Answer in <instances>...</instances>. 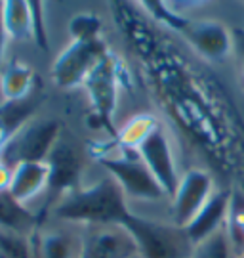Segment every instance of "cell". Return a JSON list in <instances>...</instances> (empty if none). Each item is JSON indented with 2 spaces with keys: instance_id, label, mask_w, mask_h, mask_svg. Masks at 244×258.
Listing matches in <instances>:
<instances>
[{
  "instance_id": "obj_19",
  "label": "cell",
  "mask_w": 244,
  "mask_h": 258,
  "mask_svg": "<svg viewBox=\"0 0 244 258\" xmlns=\"http://www.w3.org/2000/svg\"><path fill=\"white\" fill-rule=\"evenodd\" d=\"M191 258H235L233 237L227 230V226L216 231L214 235H210L208 239L195 245Z\"/></svg>"
},
{
  "instance_id": "obj_25",
  "label": "cell",
  "mask_w": 244,
  "mask_h": 258,
  "mask_svg": "<svg viewBox=\"0 0 244 258\" xmlns=\"http://www.w3.org/2000/svg\"><path fill=\"white\" fill-rule=\"evenodd\" d=\"M8 138H10V132H8V128H6V124L2 122V119H0V151H2L4 146H6Z\"/></svg>"
},
{
  "instance_id": "obj_22",
  "label": "cell",
  "mask_w": 244,
  "mask_h": 258,
  "mask_svg": "<svg viewBox=\"0 0 244 258\" xmlns=\"http://www.w3.org/2000/svg\"><path fill=\"white\" fill-rule=\"evenodd\" d=\"M29 10H31V33L35 44L42 52H48V33H46L44 23V4L38 0H29Z\"/></svg>"
},
{
  "instance_id": "obj_12",
  "label": "cell",
  "mask_w": 244,
  "mask_h": 258,
  "mask_svg": "<svg viewBox=\"0 0 244 258\" xmlns=\"http://www.w3.org/2000/svg\"><path fill=\"white\" fill-rule=\"evenodd\" d=\"M231 211V191L229 189H216L200 212L193 218L189 226L185 228V235L191 241V245H199L200 241L208 239L216 231L227 226Z\"/></svg>"
},
{
  "instance_id": "obj_24",
  "label": "cell",
  "mask_w": 244,
  "mask_h": 258,
  "mask_svg": "<svg viewBox=\"0 0 244 258\" xmlns=\"http://www.w3.org/2000/svg\"><path fill=\"white\" fill-rule=\"evenodd\" d=\"M0 8H2V2H0ZM6 40H8V35H6V31H4V25H2V12H0V59H2V55H4Z\"/></svg>"
},
{
  "instance_id": "obj_18",
  "label": "cell",
  "mask_w": 244,
  "mask_h": 258,
  "mask_svg": "<svg viewBox=\"0 0 244 258\" xmlns=\"http://www.w3.org/2000/svg\"><path fill=\"white\" fill-rule=\"evenodd\" d=\"M33 249L38 258H76L78 247L74 245L71 235L65 231H46L31 235Z\"/></svg>"
},
{
  "instance_id": "obj_23",
  "label": "cell",
  "mask_w": 244,
  "mask_h": 258,
  "mask_svg": "<svg viewBox=\"0 0 244 258\" xmlns=\"http://www.w3.org/2000/svg\"><path fill=\"white\" fill-rule=\"evenodd\" d=\"M10 182H12V166L0 165V191L8 189Z\"/></svg>"
},
{
  "instance_id": "obj_3",
  "label": "cell",
  "mask_w": 244,
  "mask_h": 258,
  "mask_svg": "<svg viewBox=\"0 0 244 258\" xmlns=\"http://www.w3.org/2000/svg\"><path fill=\"white\" fill-rule=\"evenodd\" d=\"M61 124L55 119H35L25 122L8 138L2 148L4 165L16 166L25 161H48L54 151L55 144L59 142Z\"/></svg>"
},
{
  "instance_id": "obj_21",
  "label": "cell",
  "mask_w": 244,
  "mask_h": 258,
  "mask_svg": "<svg viewBox=\"0 0 244 258\" xmlns=\"http://www.w3.org/2000/svg\"><path fill=\"white\" fill-rule=\"evenodd\" d=\"M0 254L4 258H33L31 235L0 230Z\"/></svg>"
},
{
  "instance_id": "obj_16",
  "label": "cell",
  "mask_w": 244,
  "mask_h": 258,
  "mask_svg": "<svg viewBox=\"0 0 244 258\" xmlns=\"http://www.w3.org/2000/svg\"><path fill=\"white\" fill-rule=\"evenodd\" d=\"M160 122L151 113H139L134 115L126 124L117 132V146L126 155H137V149L145 140L153 134Z\"/></svg>"
},
{
  "instance_id": "obj_9",
  "label": "cell",
  "mask_w": 244,
  "mask_h": 258,
  "mask_svg": "<svg viewBox=\"0 0 244 258\" xmlns=\"http://www.w3.org/2000/svg\"><path fill=\"white\" fill-rule=\"evenodd\" d=\"M136 254V243L124 228L92 226L86 228L76 258H132Z\"/></svg>"
},
{
  "instance_id": "obj_6",
  "label": "cell",
  "mask_w": 244,
  "mask_h": 258,
  "mask_svg": "<svg viewBox=\"0 0 244 258\" xmlns=\"http://www.w3.org/2000/svg\"><path fill=\"white\" fill-rule=\"evenodd\" d=\"M137 155L141 159V163L149 168V172L154 176V180L160 184L164 194L168 197H174L181 176L178 172L172 140L162 124H158L153 134L139 146Z\"/></svg>"
},
{
  "instance_id": "obj_15",
  "label": "cell",
  "mask_w": 244,
  "mask_h": 258,
  "mask_svg": "<svg viewBox=\"0 0 244 258\" xmlns=\"http://www.w3.org/2000/svg\"><path fill=\"white\" fill-rule=\"evenodd\" d=\"M35 86V71L27 63L12 61L0 75V94L6 103L21 102L31 96Z\"/></svg>"
},
{
  "instance_id": "obj_1",
  "label": "cell",
  "mask_w": 244,
  "mask_h": 258,
  "mask_svg": "<svg viewBox=\"0 0 244 258\" xmlns=\"http://www.w3.org/2000/svg\"><path fill=\"white\" fill-rule=\"evenodd\" d=\"M126 195L118 184L107 176L92 185L76 187L74 191L61 197L54 209V216L59 220L92 226H124L130 218Z\"/></svg>"
},
{
  "instance_id": "obj_5",
  "label": "cell",
  "mask_w": 244,
  "mask_h": 258,
  "mask_svg": "<svg viewBox=\"0 0 244 258\" xmlns=\"http://www.w3.org/2000/svg\"><path fill=\"white\" fill-rule=\"evenodd\" d=\"M98 161L117 182L122 194L126 195V199L160 201L168 197L160 184L154 180V176L149 172V168L141 163L139 155L122 153L120 157H101Z\"/></svg>"
},
{
  "instance_id": "obj_28",
  "label": "cell",
  "mask_w": 244,
  "mask_h": 258,
  "mask_svg": "<svg viewBox=\"0 0 244 258\" xmlns=\"http://www.w3.org/2000/svg\"><path fill=\"white\" fill-rule=\"evenodd\" d=\"M0 258H4V256H2V254H0Z\"/></svg>"
},
{
  "instance_id": "obj_20",
  "label": "cell",
  "mask_w": 244,
  "mask_h": 258,
  "mask_svg": "<svg viewBox=\"0 0 244 258\" xmlns=\"http://www.w3.org/2000/svg\"><path fill=\"white\" fill-rule=\"evenodd\" d=\"M101 31V19L94 16L90 12L84 14H76L69 23V33H71L72 40L76 42H90V40H98Z\"/></svg>"
},
{
  "instance_id": "obj_26",
  "label": "cell",
  "mask_w": 244,
  "mask_h": 258,
  "mask_svg": "<svg viewBox=\"0 0 244 258\" xmlns=\"http://www.w3.org/2000/svg\"><path fill=\"white\" fill-rule=\"evenodd\" d=\"M31 245H33V243H31ZM33 258H38V254L35 252V249H33Z\"/></svg>"
},
{
  "instance_id": "obj_13",
  "label": "cell",
  "mask_w": 244,
  "mask_h": 258,
  "mask_svg": "<svg viewBox=\"0 0 244 258\" xmlns=\"http://www.w3.org/2000/svg\"><path fill=\"white\" fill-rule=\"evenodd\" d=\"M50 185V166L46 161H25L12 166V182L8 191L19 203L27 205L40 194L48 191Z\"/></svg>"
},
{
  "instance_id": "obj_27",
  "label": "cell",
  "mask_w": 244,
  "mask_h": 258,
  "mask_svg": "<svg viewBox=\"0 0 244 258\" xmlns=\"http://www.w3.org/2000/svg\"><path fill=\"white\" fill-rule=\"evenodd\" d=\"M242 86H244V63H242Z\"/></svg>"
},
{
  "instance_id": "obj_17",
  "label": "cell",
  "mask_w": 244,
  "mask_h": 258,
  "mask_svg": "<svg viewBox=\"0 0 244 258\" xmlns=\"http://www.w3.org/2000/svg\"><path fill=\"white\" fill-rule=\"evenodd\" d=\"M0 12H2V25H4L8 38L12 40L33 38L29 0H6L2 2Z\"/></svg>"
},
{
  "instance_id": "obj_8",
  "label": "cell",
  "mask_w": 244,
  "mask_h": 258,
  "mask_svg": "<svg viewBox=\"0 0 244 258\" xmlns=\"http://www.w3.org/2000/svg\"><path fill=\"white\" fill-rule=\"evenodd\" d=\"M118 71L117 61L113 54H109L101 61L92 75L86 79V90L90 96V103L94 107L96 117L100 119V124H103L109 130L113 138H117V130L113 128V111L117 103V88H118Z\"/></svg>"
},
{
  "instance_id": "obj_14",
  "label": "cell",
  "mask_w": 244,
  "mask_h": 258,
  "mask_svg": "<svg viewBox=\"0 0 244 258\" xmlns=\"http://www.w3.org/2000/svg\"><path fill=\"white\" fill-rule=\"evenodd\" d=\"M36 228V216L27 209V205L19 203L8 189L0 191V230L33 235Z\"/></svg>"
},
{
  "instance_id": "obj_4",
  "label": "cell",
  "mask_w": 244,
  "mask_h": 258,
  "mask_svg": "<svg viewBox=\"0 0 244 258\" xmlns=\"http://www.w3.org/2000/svg\"><path fill=\"white\" fill-rule=\"evenodd\" d=\"M109 54L107 44L101 38L90 42L72 40L52 65V81L61 88L80 86Z\"/></svg>"
},
{
  "instance_id": "obj_2",
  "label": "cell",
  "mask_w": 244,
  "mask_h": 258,
  "mask_svg": "<svg viewBox=\"0 0 244 258\" xmlns=\"http://www.w3.org/2000/svg\"><path fill=\"white\" fill-rule=\"evenodd\" d=\"M122 228L132 235L141 258H191L193 245L185 231L174 224H160L132 212Z\"/></svg>"
},
{
  "instance_id": "obj_29",
  "label": "cell",
  "mask_w": 244,
  "mask_h": 258,
  "mask_svg": "<svg viewBox=\"0 0 244 258\" xmlns=\"http://www.w3.org/2000/svg\"><path fill=\"white\" fill-rule=\"evenodd\" d=\"M240 258H244V256H240Z\"/></svg>"
},
{
  "instance_id": "obj_11",
  "label": "cell",
  "mask_w": 244,
  "mask_h": 258,
  "mask_svg": "<svg viewBox=\"0 0 244 258\" xmlns=\"http://www.w3.org/2000/svg\"><path fill=\"white\" fill-rule=\"evenodd\" d=\"M46 163L50 166L48 191L52 197H57V195L65 197L76 187H80L78 182L82 176V159L71 144H65L59 140Z\"/></svg>"
},
{
  "instance_id": "obj_7",
  "label": "cell",
  "mask_w": 244,
  "mask_h": 258,
  "mask_svg": "<svg viewBox=\"0 0 244 258\" xmlns=\"http://www.w3.org/2000/svg\"><path fill=\"white\" fill-rule=\"evenodd\" d=\"M214 180L206 170L193 168L180 178L178 189L172 197V218L174 226L185 230L193 218L206 205L214 194Z\"/></svg>"
},
{
  "instance_id": "obj_10",
  "label": "cell",
  "mask_w": 244,
  "mask_h": 258,
  "mask_svg": "<svg viewBox=\"0 0 244 258\" xmlns=\"http://www.w3.org/2000/svg\"><path fill=\"white\" fill-rule=\"evenodd\" d=\"M181 33L191 46L210 61H221L233 50V38L229 29L214 19L187 21Z\"/></svg>"
}]
</instances>
